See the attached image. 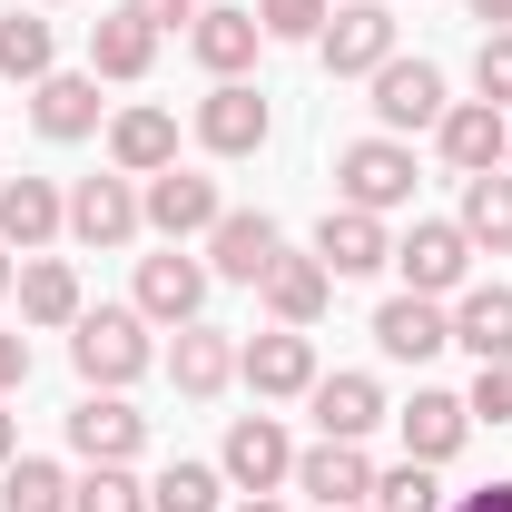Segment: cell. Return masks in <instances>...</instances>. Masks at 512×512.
Segmentation results:
<instances>
[{"mask_svg":"<svg viewBox=\"0 0 512 512\" xmlns=\"http://www.w3.org/2000/svg\"><path fill=\"white\" fill-rule=\"evenodd\" d=\"M69 365H79V384H89V394L138 384L148 365H158L148 316H138V306H79V325H69Z\"/></svg>","mask_w":512,"mask_h":512,"instance_id":"6da1fadb","label":"cell"},{"mask_svg":"<svg viewBox=\"0 0 512 512\" xmlns=\"http://www.w3.org/2000/svg\"><path fill=\"white\" fill-rule=\"evenodd\" d=\"M335 207H365V217H394V207H414V148L404 138H355V148H335Z\"/></svg>","mask_w":512,"mask_h":512,"instance_id":"7a4b0ae2","label":"cell"},{"mask_svg":"<svg viewBox=\"0 0 512 512\" xmlns=\"http://www.w3.org/2000/svg\"><path fill=\"white\" fill-rule=\"evenodd\" d=\"M394 266H404V296H463L473 286V237L453 227V217H414L404 237H394Z\"/></svg>","mask_w":512,"mask_h":512,"instance_id":"3957f363","label":"cell"},{"mask_svg":"<svg viewBox=\"0 0 512 512\" xmlns=\"http://www.w3.org/2000/svg\"><path fill=\"white\" fill-rule=\"evenodd\" d=\"M266 128H276V109H266L256 79H217V89L197 99V148H207V158H256Z\"/></svg>","mask_w":512,"mask_h":512,"instance_id":"277c9868","label":"cell"},{"mask_svg":"<svg viewBox=\"0 0 512 512\" xmlns=\"http://www.w3.org/2000/svg\"><path fill=\"white\" fill-rule=\"evenodd\" d=\"M237 375L256 384V404H286V394H306L325 365H316V335H306V325H266V335L237 345Z\"/></svg>","mask_w":512,"mask_h":512,"instance_id":"5b68a950","label":"cell"},{"mask_svg":"<svg viewBox=\"0 0 512 512\" xmlns=\"http://www.w3.org/2000/svg\"><path fill=\"white\" fill-rule=\"evenodd\" d=\"M138 217H148L168 247H188V237H207V227L227 217V197H217V178H197V168H158V178L138 188Z\"/></svg>","mask_w":512,"mask_h":512,"instance_id":"8992f818","label":"cell"},{"mask_svg":"<svg viewBox=\"0 0 512 512\" xmlns=\"http://www.w3.org/2000/svg\"><path fill=\"white\" fill-rule=\"evenodd\" d=\"M217 473H227L237 493H276V483H296V444H286V424H276V414H237L227 444H217Z\"/></svg>","mask_w":512,"mask_h":512,"instance_id":"52a82bcc","label":"cell"},{"mask_svg":"<svg viewBox=\"0 0 512 512\" xmlns=\"http://www.w3.org/2000/svg\"><path fill=\"white\" fill-rule=\"evenodd\" d=\"M276 256H286V227L256 217V207H227V217L207 227V276H227V286H266Z\"/></svg>","mask_w":512,"mask_h":512,"instance_id":"ba28073f","label":"cell"},{"mask_svg":"<svg viewBox=\"0 0 512 512\" xmlns=\"http://www.w3.org/2000/svg\"><path fill=\"white\" fill-rule=\"evenodd\" d=\"M444 109H453V99H444V69H434V60H404V50H394V60L375 69V119H384V138H414V128H434Z\"/></svg>","mask_w":512,"mask_h":512,"instance_id":"9c48e42d","label":"cell"},{"mask_svg":"<svg viewBox=\"0 0 512 512\" xmlns=\"http://www.w3.org/2000/svg\"><path fill=\"white\" fill-rule=\"evenodd\" d=\"M316 50L335 79H375L384 60H394V10H375V0H345L335 20L316 30Z\"/></svg>","mask_w":512,"mask_h":512,"instance_id":"30bf717a","label":"cell"},{"mask_svg":"<svg viewBox=\"0 0 512 512\" xmlns=\"http://www.w3.org/2000/svg\"><path fill=\"white\" fill-rule=\"evenodd\" d=\"M138 444H148V414L128 394H79L69 404V453L79 463H138Z\"/></svg>","mask_w":512,"mask_h":512,"instance_id":"8fae6325","label":"cell"},{"mask_svg":"<svg viewBox=\"0 0 512 512\" xmlns=\"http://www.w3.org/2000/svg\"><path fill=\"white\" fill-rule=\"evenodd\" d=\"M434 148H444V168H453V178H483V168H503L512 119L493 109V99H453L444 119H434Z\"/></svg>","mask_w":512,"mask_h":512,"instance_id":"7c38bea8","label":"cell"},{"mask_svg":"<svg viewBox=\"0 0 512 512\" xmlns=\"http://www.w3.org/2000/svg\"><path fill=\"white\" fill-rule=\"evenodd\" d=\"M197 306H207V266H197L188 247L138 256V316L148 325H197Z\"/></svg>","mask_w":512,"mask_h":512,"instance_id":"4fadbf2b","label":"cell"},{"mask_svg":"<svg viewBox=\"0 0 512 512\" xmlns=\"http://www.w3.org/2000/svg\"><path fill=\"white\" fill-rule=\"evenodd\" d=\"M99 109H109V99H99V69H50V79H40V89H30V128H40V138H99Z\"/></svg>","mask_w":512,"mask_h":512,"instance_id":"5bb4252c","label":"cell"},{"mask_svg":"<svg viewBox=\"0 0 512 512\" xmlns=\"http://www.w3.org/2000/svg\"><path fill=\"white\" fill-rule=\"evenodd\" d=\"M375 345L394 365H434L453 345V306H434V296H384L375 306Z\"/></svg>","mask_w":512,"mask_h":512,"instance_id":"9a60e30c","label":"cell"},{"mask_svg":"<svg viewBox=\"0 0 512 512\" xmlns=\"http://www.w3.org/2000/svg\"><path fill=\"white\" fill-rule=\"evenodd\" d=\"M60 227H69V197L50 178H0V247L10 256H40Z\"/></svg>","mask_w":512,"mask_h":512,"instance_id":"2e32d148","label":"cell"},{"mask_svg":"<svg viewBox=\"0 0 512 512\" xmlns=\"http://www.w3.org/2000/svg\"><path fill=\"white\" fill-rule=\"evenodd\" d=\"M138 227H148V217H138V188H128V178H79V188H69V237H79V247H128Z\"/></svg>","mask_w":512,"mask_h":512,"instance_id":"e0dca14e","label":"cell"},{"mask_svg":"<svg viewBox=\"0 0 512 512\" xmlns=\"http://www.w3.org/2000/svg\"><path fill=\"white\" fill-rule=\"evenodd\" d=\"M296 493H316L325 512H345V503H375V463H365V444H306L296 453Z\"/></svg>","mask_w":512,"mask_h":512,"instance_id":"ac0fdd59","label":"cell"},{"mask_svg":"<svg viewBox=\"0 0 512 512\" xmlns=\"http://www.w3.org/2000/svg\"><path fill=\"white\" fill-rule=\"evenodd\" d=\"M306 404H316V434L325 444H365L384 424V384L375 375H316L306 384Z\"/></svg>","mask_w":512,"mask_h":512,"instance_id":"d6986e66","label":"cell"},{"mask_svg":"<svg viewBox=\"0 0 512 512\" xmlns=\"http://www.w3.org/2000/svg\"><path fill=\"white\" fill-rule=\"evenodd\" d=\"M109 168H119V178H158V168H178V119L148 109V99L119 109V119H109Z\"/></svg>","mask_w":512,"mask_h":512,"instance_id":"ffe728a7","label":"cell"},{"mask_svg":"<svg viewBox=\"0 0 512 512\" xmlns=\"http://www.w3.org/2000/svg\"><path fill=\"white\" fill-rule=\"evenodd\" d=\"M188 50L207 79H247L256 50H266V30H256V10H197L188 20Z\"/></svg>","mask_w":512,"mask_h":512,"instance_id":"44dd1931","label":"cell"},{"mask_svg":"<svg viewBox=\"0 0 512 512\" xmlns=\"http://www.w3.org/2000/svg\"><path fill=\"white\" fill-rule=\"evenodd\" d=\"M316 256H325V276H375V266H394V237H384V217H365V207H325Z\"/></svg>","mask_w":512,"mask_h":512,"instance_id":"7402d4cb","label":"cell"},{"mask_svg":"<svg viewBox=\"0 0 512 512\" xmlns=\"http://www.w3.org/2000/svg\"><path fill=\"white\" fill-rule=\"evenodd\" d=\"M453 345L473 365H512V286H463L453 296Z\"/></svg>","mask_w":512,"mask_h":512,"instance_id":"603a6c76","label":"cell"},{"mask_svg":"<svg viewBox=\"0 0 512 512\" xmlns=\"http://www.w3.org/2000/svg\"><path fill=\"white\" fill-rule=\"evenodd\" d=\"M256 296H266V316H276V325H316L325 306H335V276H325V256H276Z\"/></svg>","mask_w":512,"mask_h":512,"instance_id":"cb8c5ba5","label":"cell"},{"mask_svg":"<svg viewBox=\"0 0 512 512\" xmlns=\"http://www.w3.org/2000/svg\"><path fill=\"white\" fill-rule=\"evenodd\" d=\"M394 424H404V453H414V463H453V453H463V434H473L463 394H434V384H424V394H414Z\"/></svg>","mask_w":512,"mask_h":512,"instance_id":"d4e9b609","label":"cell"},{"mask_svg":"<svg viewBox=\"0 0 512 512\" xmlns=\"http://www.w3.org/2000/svg\"><path fill=\"white\" fill-rule=\"evenodd\" d=\"M168 375H178V394H227L237 384V345L217 335V325H178V345H168Z\"/></svg>","mask_w":512,"mask_h":512,"instance_id":"484cf974","label":"cell"},{"mask_svg":"<svg viewBox=\"0 0 512 512\" xmlns=\"http://www.w3.org/2000/svg\"><path fill=\"white\" fill-rule=\"evenodd\" d=\"M89 69H99V79H148V69H158V30L128 20V10H109V20L89 30Z\"/></svg>","mask_w":512,"mask_h":512,"instance_id":"4316f807","label":"cell"},{"mask_svg":"<svg viewBox=\"0 0 512 512\" xmlns=\"http://www.w3.org/2000/svg\"><path fill=\"white\" fill-rule=\"evenodd\" d=\"M473 247L512 256V168H483V178H463V217H453Z\"/></svg>","mask_w":512,"mask_h":512,"instance_id":"83f0119b","label":"cell"},{"mask_svg":"<svg viewBox=\"0 0 512 512\" xmlns=\"http://www.w3.org/2000/svg\"><path fill=\"white\" fill-rule=\"evenodd\" d=\"M60 69V30L40 20V10H10L0 20V79H20V89H40Z\"/></svg>","mask_w":512,"mask_h":512,"instance_id":"f1b7e54d","label":"cell"},{"mask_svg":"<svg viewBox=\"0 0 512 512\" xmlns=\"http://www.w3.org/2000/svg\"><path fill=\"white\" fill-rule=\"evenodd\" d=\"M20 316L30 325H79V266L69 256H30L20 266Z\"/></svg>","mask_w":512,"mask_h":512,"instance_id":"f546056e","label":"cell"},{"mask_svg":"<svg viewBox=\"0 0 512 512\" xmlns=\"http://www.w3.org/2000/svg\"><path fill=\"white\" fill-rule=\"evenodd\" d=\"M0 512H69V473L40 453H10L0 463Z\"/></svg>","mask_w":512,"mask_h":512,"instance_id":"4dcf8cb0","label":"cell"},{"mask_svg":"<svg viewBox=\"0 0 512 512\" xmlns=\"http://www.w3.org/2000/svg\"><path fill=\"white\" fill-rule=\"evenodd\" d=\"M148 512H227V473L217 463H168L148 483Z\"/></svg>","mask_w":512,"mask_h":512,"instance_id":"1f68e13d","label":"cell"},{"mask_svg":"<svg viewBox=\"0 0 512 512\" xmlns=\"http://www.w3.org/2000/svg\"><path fill=\"white\" fill-rule=\"evenodd\" d=\"M69 512H148V483H138L128 463H89V473L69 483Z\"/></svg>","mask_w":512,"mask_h":512,"instance_id":"d6a6232c","label":"cell"},{"mask_svg":"<svg viewBox=\"0 0 512 512\" xmlns=\"http://www.w3.org/2000/svg\"><path fill=\"white\" fill-rule=\"evenodd\" d=\"M375 512H444V483H434V463H394V473H375Z\"/></svg>","mask_w":512,"mask_h":512,"instance_id":"836d02e7","label":"cell"},{"mask_svg":"<svg viewBox=\"0 0 512 512\" xmlns=\"http://www.w3.org/2000/svg\"><path fill=\"white\" fill-rule=\"evenodd\" d=\"M325 20H335V0H256V30L266 40H316Z\"/></svg>","mask_w":512,"mask_h":512,"instance_id":"e575fe53","label":"cell"},{"mask_svg":"<svg viewBox=\"0 0 512 512\" xmlns=\"http://www.w3.org/2000/svg\"><path fill=\"white\" fill-rule=\"evenodd\" d=\"M473 89L512 119V30H483V50H473Z\"/></svg>","mask_w":512,"mask_h":512,"instance_id":"d590c367","label":"cell"},{"mask_svg":"<svg viewBox=\"0 0 512 512\" xmlns=\"http://www.w3.org/2000/svg\"><path fill=\"white\" fill-rule=\"evenodd\" d=\"M463 414H473V424H512V365H483L473 394H463Z\"/></svg>","mask_w":512,"mask_h":512,"instance_id":"8d00e7d4","label":"cell"},{"mask_svg":"<svg viewBox=\"0 0 512 512\" xmlns=\"http://www.w3.org/2000/svg\"><path fill=\"white\" fill-rule=\"evenodd\" d=\"M128 20H148V30L168 40V30H188V20H197V0H128Z\"/></svg>","mask_w":512,"mask_h":512,"instance_id":"74e56055","label":"cell"},{"mask_svg":"<svg viewBox=\"0 0 512 512\" xmlns=\"http://www.w3.org/2000/svg\"><path fill=\"white\" fill-rule=\"evenodd\" d=\"M30 384V335H0V394H20Z\"/></svg>","mask_w":512,"mask_h":512,"instance_id":"f35d334b","label":"cell"},{"mask_svg":"<svg viewBox=\"0 0 512 512\" xmlns=\"http://www.w3.org/2000/svg\"><path fill=\"white\" fill-rule=\"evenodd\" d=\"M444 512H512V483H483V493H453Z\"/></svg>","mask_w":512,"mask_h":512,"instance_id":"ab89813d","label":"cell"},{"mask_svg":"<svg viewBox=\"0 0 512 512\" xmlns=\"http://www.w3.org/2000/svg\"><path fill=\"white\" fill-rule=\"evenodd\" d=\"M473 20L483 30H512V0H473Z\"/></svg>","mask_w":512,"mask_h":512,"instance_id":"60d3db41","label":"cell"},{"mask_svg":"<svg viewBox=\"0 0 512 512\" xmlns=\"http://www.w3.org/2000/svg\"><path fill=\"white\" fill-rule=\"evenodd\" d=\"M10 453H20V424H10V404H0V463H10Z\"/></svg>","mask_w":512,"mask_h":512,"instance_id":"b9f144b4","label":"cell"},{"mask_svg":"<svg viewBox=\"0 0 512 512\" xmlns=\"http://www.w3.org/2000/svg\"><path fill=\"white\" fill-rule=\"evenodd\" d=\"M237 512H286V503H276V493H247V503H237Z\"/></svg>","mask_w":512,"mask_h":512,"instance_id":"7bdbcfd3","label":"cell"},{"mask_svg":"<svg viewBox=\"0 0 512 512\" xmlns=\"http://www.w3.org/2000/svg\"><path fill=\"white\" fill-rule=\"evenodd\" d=\"M10 286H20V266H10V247H0V296H10Z\"/></svg>","mask_w":512,"mask_h":512,"instance_id":"ee69618b","label":"cell"},{"mask_svg":"<svg viewBox=\"0 0 512 512\" xmlns=\"http://www.w3.org/2000/svg\"><path fill=\"white\" fill-rule=\"evenodd\" d=\"M345 512H375V503H345Z\"/></svg>","mask_w":512,"mask_h":512,"instance_id":"f6af8a7d","label":"cell"},{"mask_svg":"<svg viewBox=\"0 0 512 512\" xmlns=\"http://www.w3.org/2000/svg\"><path fill=\"white\" fill-rule=\"evenodd\" d=\"M503 168H512V148H503Z\"/></svg>","mask_w":512,"mask_h":512,"instance_id":"bcb514c9","label":"cell"},{"mask_svg":"<svg viewBox=\"0 0 512 512\" xmlns=\"http://www.w3.org/2000/svg\"><path fill=\"white\" fill-rule=\"evenodd\" d=\"M50 10H60V0H50Z\"/></svg>","mask_w":512,"mask_h":512,"instance_id":"7dc6e473","label":"cell"}]
</instances>
